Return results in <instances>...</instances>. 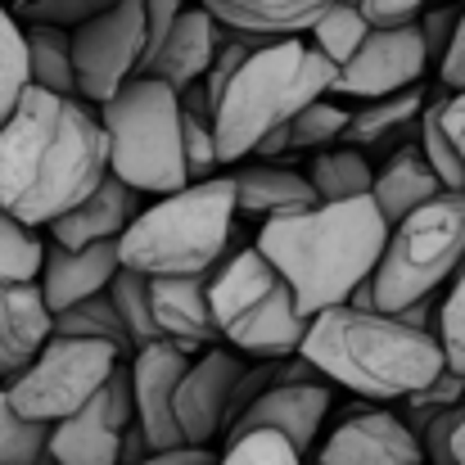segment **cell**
Masks as SVG:
<instances>
[{"mask_svg":"<svg viewBox=\"0 0 465 465\" xmlns=\"http://www.w3.org/2000/svg\"><path fill=\"white\" fill-rule=\"evenodd\" d=\"M109 176L100 114L82 100L27 86L0 127V213L41 231L73 213Z\"/></svg>","mask_w":465,"mask_h":465,"instance_id":"6da1fadb","label":"cell"},{"mask_svg":"<svg viewBox=\"0 0 465 465\" xmlns=\"http://www.w3.org/2000/svg\"><path fill=\"white\" fill-rule=\"evenodd\" d=\"M389 226L371 199L316 203L308 213L258 226L253 249L281 272L299 312L316 321L321 312L343 308L371 276L384 253Z\"/></svg>","mask_w":465,"mask_h":465,"instance_id":"7a4b0ae2","label":"cell"},{"mask_svg":"<svg viewBox=\"0 0 465 465\" xmlns=\"http://www.w3.org/2000/svg\"><path fill=\"white\" fill-rule=\"evenodd\" d=\"M299 357L325 384H339L371 407L407 402L443 371L434 334H420L384 312L352 308L321 312L308 325Z\"/></svg>","mask_w":465,"mask_h":465,"instance_id":"3957f363","label":"cell"},{"mask_svg":"<svg viewBox=\"0 0 465 465\" xmlns=\"http://www.w3.org/2000/svg\"><path fill=\"white\" fill-rule=\"evenodd\" d=\"M334 68L312 50L303 36L272 41L258 50L217 95L213 104V136L222 163H244L262 136L290 127L308 104L330 95Z\"/></svg>","mask_w":465,"mask_h":465,"instance_id":"277c9868","label":"cell"},{"mask_svg":"<svg viewBox=\"0 0 465 465\" xmlns=\"http://www.w3.org/2000/svg\"><path fill=\"white\" fill-rule=\"evenodd\" d=\"M235 181L208 176L167 199L141 208V217L123 231L118 258L123 272L136 276H213L235 240Z\"/></svg>","mask_w":465,"mask_h":465,"instance_id":"5b68a950","label":"cell"},{"mask_svg":"<svg viewBox=\"0 0 465 465\" xmlns=\"http://www.w3.org/2000/svg\"><path fill=\"white\" fill-rule=\"evenodd\" d=\"M208 312L222 348L244 361H285L308 339V316L299 312L281 272L253 249H235L208 276Z\"/></svg>","mask_w":465,"mask_h":465,"instance_id":"8992f818","label":"cell"},{"mask_svg":"<svg viewBox=\"0 0 465 465\" xmlns=\"http://www.w3.org/2000/svg\"><path fill=\"white\" fill-rule=\"evenodd\" d=\"M95 114L109 141V176L150 199H167L190 185L181 150V95L172 86L158 77H132Z\"/></svg>","mask_w":465,"mask_h":465,"instance_id":"52a82bcc","label":"cell"},{"mask_svg":"<svg viewBox=\"0 0 465 465\" xmlns=\"http://www.w3.org/2000/svg\"><path fill=\"white\" fill-rule=\"evenodd\" d=\"M465 267V194L448 190L434 203L402 217L371 276L375 312L398 316L425 299H439V290L452 285V276Z\"/></svg>","mask_w":465,"mask_h":465,"instance_id":"ba28073f","label":"cell"},{"mask_svg":"<svg viewBox=\"0 0 465 465\" xmlns=\"http://www.w3.org/2000/svg\"><path fill=\"white\" fill-rule=\"evenodd\" d=\"M123 366H127V357L109 343L54 334L41 348V357L5 384V398L27 425L50 430V425L77 416Z\"/></svg>","mask_w":465,"mask_h":465,"instance_id":"9c48e42d","label":"cell"},{"mask_svg":"<svg viewBox=\"0 0 465 465\" xmlns=\"http://www.w3.org/2000/svg\"><path fill=\"white\" fill-rule=\"evenodd\" d=\"M145 50H150L145 0H114L104 14H95L86 27L73 32L77 100L91 109L109 104L132 77H141Z\"/></svg>","mask_w":465,"mask_h":465,"instance_id":"30bf717a","label":"cell"},{"mask_svg":"<svg viewBox=\"0 0 465 465\" xmlns=\"http://www.w3.org/2000/svg\"><path fill=\"white\" fill-rule=\"evenodd\" d=\"M425 73H430V59H425V41H420L416 23L371 27L366 41L357 45V54L343 68H334L330 95L375 104V100L416 91Z\"/></svg>","mask_w":465,"mask_h":465,"instance_id":"8fae6325","label":"cell"},{"mask_svg":"<svg viewBox=\"0 0 465 465\" xmlns=\"http://www.w3.org/2000/svg\"><path fill=\"white\" fill-rule=\"evenodd\" d=\"M132 384L127 366L68 420L50 425L45 439V461L54 465H118L123 461V434L132 430Z\"/></svg>","mask_w":465,"mask_h":465,"instance_id":"7c38bea8","label":"cell"},{"mask_svg":"<svg viewBox=\"0 0 465 465\" xmlns=\"http://www.w3.org/2000/svg\"><path fill=\"white\" fill-rule=\"evenodd\" d=\"M244 366L249 361L240 352L222 348V343L190 357V366L176 384V402H172V416H176V430H181L185 448H213L226 434L231 393H235Z\"/></svg>","mask_w":465,"mask_h":465,"instance_id":"4fadbf2b","label":"cell"},{"mask_svg":"<svg viewBox=\"0 0 465 465\" xmlns=\"http://www.w3.org/2000/svg\"><path fill=\"white\" fill-rule=\"evenodd\" d=\"M312 465H425V452L398 411L357 402L330 439L316 443Z\"/></svg>","mask_w":465,"mask_h":465,"instance_id":"5bb4252c","label":"cell"},{"mask_svg":"<svg viewBox=\"0 0 465 465\" xmlns=\"http://www.w3.org/2000/svg\"><path fill=\"white\" fill-rule=\"evenodd\" d=\"M185 366H190V357L176 352L172 343H150V348H136L127 357L132 411H136V430L145 434L150 452H176V448H185L181 443V430H176V416H172L176 384H181Z\"/></svg>","mask_w":465,"mask_h":465,"instance_id":"9a60e30c","label":"cell"},{"mask_svg":"<svg viewBox=\"0 0 465 465\" xmlns=\"http://www.w3.org/2000/svg\"><path fill=\"white\" fill-rule=\"evenodd\" d=\"M330 407H334L330 384H276V389H267V393L231 425L226 439L267 430V434H281V439L308 461L312 452H316V443H321V425H325Z\"/></svg>","mask_w":465,"mask_h":465,"instance_id":"2e32d148","label":"cell"},{"mask_svg":"<svg viewBox=\"0 0 465 465\" xmlns=\"http://www.w3.org/2000/svg\"><path fill=\"white\" fill-rule=\"evenodd\" d=\"M217 45H222V23L203 5H190L172 23V32L163 36V45L145 59L141 77H158L163 86H172L176 95H185L190 86H203Z\"/></svg>","mask_w":465,"mask_h":465,"instance_id":"e0dca14e","label":"cell"},{"mask_svg":"<svg viewBox=\"0 0 465 465\" xmlns=\"http://www.w3.org/2000/svg\"><path fill=\"white\" fill-rule=\"evenodd\" d=\"M150 308L158 339L185 357H199L222 343L208 312V276H158L150 281Z\"/></svg>","mask_w":465,"mask_h":465,"instance_id":"ac0fdd59","label":"cell"},{"mask_svg":"<svg viewBox=\"0 0 465 465\" xmlns=\"http://www.w3.org/2000/svg\"><path fill=\"white\" fill-rule=\"evenodd\" d=\"M123 272L118 244H91V249H59L45 244V267H41V299L50 316L77 308L95 294H109L114 276Z\"/></svg>","mask_w":465,"mask_h":465,"instance_id":"d6986e66","label":"cell"},{"mask_svg":"<svg viewBox=\"0 0 465 465\" xmlns=\"http://www.w3.org/2000/svg\"><path fill=\"white\" fill-rule=\"evenodd\" d=\"M145 194H136L132 185H123L118 176H104L100 190H91L73 213H64L50 226V244L59 249H91V244H118L123 231L141 217Z\"/></svg>","mask_w":465,"mask_h":465,"instance_id":"ffe728a7","label":"cell"},{"mask_svg":"<svg viewBox=\"0 0 465 465\" xmlns=\"http://www.w3.org/2000/svg\"><path fill=\"white\" fill-rule=\"evenodd\" d=\"M54 339V316L41 299V285H0V380L23 375L41 348Z\"/></svg>","mask_w":465,"mask_h":465,"instance_id":"44dd1931","label":"cell"},{"mask_svg":"<svg viewBox=\"0 0 465 465\" xmlns=\"http://www.w3.org/2000/svg\"><path fill=\"white\" fill-rule=\"evenodd\" d=\"M231 181H235V213L253 217L258 226L316 208L308 176L290 163H240Z\"/></svg>","mask_w":465,"mask_h":465,"instance_id":"7402d4cb","label":"cell"},{"mask_svg":"<svg viewBox=\"0 0 465 465\" xmlns=\"http://www.w3.org/2000/svg\"><path fill=\"white\" fill-rule=\"evenodd\" d=\"M439 194H448V190H443L439 172L425 163L416 141L402 145V150H393V154H384V163L375 167V181H371V203H375V213L384 217L389 231L402 217H411L416 208L434 203Z\"/></svg>","mask_w":465,"mask_h":465,"instance_id":"603a6c76","label":"cell"},{"mask_svg":"<svg viewBox=\"0 0 465 465\" xmlns=\"http://www.w3.org/2000/svg\"><path fill=\"white\" fill-rule=\"evenodd\" d=\"M222 27L267 36V41H294L308 36L330 0H199Z\"/></svg>","mask_w":465,"mask_h":465,"instance_id":"cb8c5ba5","label":"cell"},{"mask_svg":"<svg viewBox=\"0 0 465 465\" xmlns=\"http://www.w3.org/2000/svg\"><path fill=\"white\" fill-rule=\"evenodd\" d=\"M425 91H402V95H389V100H375V104H361L343 132V145L352 150H402L416 141V127H420V114H425Z\"/></svg>","mask_w":465,"mask_h":465,"instance_id":"d4e9b609","label":"cell"},{"mask_svg":"<svg viewBox=\"0 0 465 465\" xmlns=\"http://www.w3.org/2000/svg\"><path fill=\"white\" fill-rule=\"evenodd\" d=\"M303 176H308L316 203H352V199H371L375 167H371V158L361 150H352V145H330V150L308 158Z\"/></svg>","mask_w":465,"mask_h":465,"instance_id":"484cf974","label":"cell"},{"mask_svg":"<svg viewBox=\"0 0 465 465\" xmlns=\"http://www.w3.org/2000/svg\"><path fill=\"white\" fill-rule=\"evenodd\" d=\"M27 36V68H32V86L50 91V95H68L77 100V77H73V36L54 32V27H23Z\"/></svg>","mask_w":465,"mask_h":465,"instance_id":"4316f807","label":"cell"},{"mask_svg":"<svg viewBox=\"0 0 465 465\" xmlns=\"http://www.w3.org/2000/svg\"><path fill=\"white\" fill-rule=\"evenodd\" d=\"M181 150H185V172L190 185L217 176L222 158H217V136H213V104L203 95V86H190L181 95Z\"/></svg>","mask_w":465,"mask_h":465,"instance_id":"83f0119b","label":"cell"},{"mask_svg":"<svg viewBox=\"0 0 465 465\" xmlns=\"http://www.w3.org/2000/svg\"><path fill=\"white\" fill-rule=\"evenodd\" d=\"M366 32H371V23H366V14H361L357 5L330 0V5H325V14L316 18V27H312L303 41H308L330 68H343V64L357 54V45L366 41Z\"/></svg>","mask_w":465,"mask_h":465,"instance_id":"f1b7e54d","label":"cell"},{"mask_svg":"<svg viewBox=\"0 0 465 465\" xmlns=\"http://www.w3.org/2000/svg\"><path fill=\"white\" fill-rule=\"evenodd\" d=\"M41 267H45L41 231L23 226L9 213H0V285H36Z\"/></svg>","mask_w":465,"mask_h":465,"instance_id":"f546056e","label":"cell"},{"mask_svg":"<svg viewBox=\"0 0 465 465\" xmlns=\"http://www.w3.org/2000/svg\"><path fill=\"white\" fill-rule=\"evenodd\" d=\"M32 86V68H27V36L23 23L9 14V5L0 0V127L9 123V114L18 109V100Z\"/></svg>","mask_w":465,"mask_h":465,"instance_id":"4dcf8cb0","label":"cell"},{"mask_svg":"<svg viewBox=\"0 0 465 465\" xmlns=\"http://www.w3.org/2000/svg\"><path fill=\"white\" fill-rule=\"evenodd\" d=\"M54 334H64V339H95V343H109V348H118L123 357H132L127 330H123V321H118L109 294H95V299H86V303H77V308L59 312V316H54Z\"/></svg>","mask_w":465,"mask_h":465,"instance_id":"1f68e13d","label":"cell"},{"mask_svg":"<svg viewBox=\"0 0 465 465\" xmlns=\"http://www.w3.org/2000/svg\"><path fill=\"white\" fill-rule=\"evenodd\" d=\"M109 299H114V312H118L123 330H127L132 352H136V348H150V343H163L154 330V308H150V276L118 272L114 285H109Z\"/></svg>","mask_w":465,"mask_h":465,"instance_id":"d6a6232c","label":"cell"},{"mask_svg":"<svg viewBox=\"0 0 465 465\" xmlns=\"http://www.w3.org/2000/svg\"><path fill=\"white\" fill-rule=\"evenodd\" d=\"M348 123H352V109L334 104L330 95L316 100V104H308V109L290 123V154H299V150L321 154V150H330V145H343Z\"/></svg>","mask_w":465,"mask_h":465,"instance_id":"836d02e7","label":"cell"},{"mask_svg":"<svg viewBox=\"0 0 465 465\" xmlns=\"http://www.w3.org/2000/svg\"><path fill=\"white\" fill-rule=\"evenodd\" d=\"M114 0H18L9 5V14L23 23V27H54V32H77L86 27L95 14H104Z\"/></svg>","mask_w":465,"mask_h":465,"instance_id":"e575fe53","label":"cell"},{"mask_svg":"<svg viewBox=\"0 0 465 465\" xmlns=\"http://www.w3.org/2000/svg\"><path fill=\"white\" fill-rule=\"evenodd\" d=\"M461 407H465V380L457 375V371L443 366L420 393H411V398L402 402L398 416H402V425H407L411 434H420L434 416H443V411H461Z\"/></svg>","mask_w":465,"mask_h":465,"instance_id":"d590c367","label":"cell"},{"mask_svg":"<svg viewBox=\"0 0 465 465\" xmlns=\"http://www.w3.org/2000/svg\"><path fill=\"white\" fill-rule=\"evenodd\" d=\"M45 439H50V430L27 425L0 389V465H41L45 461Z\"/></svg>","mask_w":465,"mask_h":465,"instance_id":"8d00e7d4","label":"cell"},{"mask_svg":"<svg viewBox=\"0 0 465 465\" xmlns=\"http://www.w3.org/2000/svg\"><path fill=\"white\" fill-rule=\"evenodd\" d=\"M434 339H439L443 366L465 380V267L452 276L448 294L439 299V330H434Z\"/></svg>","mask_w":465,"mask_h":465,"instance_id":"74e56055","label":"cell"},{"mask_svg":"<svg viewBox=\"0 0 465 465\" xmlns=\"http://www.w3.org/2000/svg\"><path fill=\"white\" fill-rule=\"evenodd\" d=\"M272 41L267 36H249V32H231V27H222V45H217V54H213V64H208V77H203V95H208V104H217V95L226 91V82L258 54V50H267Z\"/></svg>","mask_w":465,"mask_h":465,"instance_id":"f35d334b","label":"cell"},{"mask_svg":"<svg viewBox=\"0 0 465 465\" xmlns=\"http://www.w3.org/2000/svg\"><path fill=\"white\" fill-rule=\"evenodd\" d=\"M217 465H308L281 434L253 430V434H235L226 439V452L217 457Z\"/></svg>","mask_w":465,"mask_h":465,"instance_id":"ab89813d","label":"cell"},{"mask_svg":"<svg viewBox=\"0 0 465 465\" xmlns=\"http://www.w3.org/2000/svg\"><path fill=\"white\" fill-rule=\"evenodd\" d=\"M457 18H461V9H434V5H425V9L416 14V32H420V41H425V59H430V64H443L448 41H452V32H457Z\"/></svg>","mask_w":465,"mask_h":465,"instance_id":"60d3db41","label":"cell"},{"mask_svg":"<svg viewBox=\"0 0 465 465\" xmlns=\"http://www.w3.org/2000/svg\"><path fill=\"white\" fill-rule=\"evenodd\" d=\"M461 411H443V416H434V420L416 434V439H420V452H425V465H457L452 461V439H457Z\"/></svg>","mask_w":465,"mask_h":465,"instance_id":"b9f144b4","label":"cell"},{"mask_svg":"<svg viewBox=\"0 0 465 465\" xmlns=\"http://www.w3.org/2000/svg\"><path fill=\"white\" fill-rule=\"evenodd\" d=\"M439 127L448 136V150L461 167V194H465V95H439Z\"/></svg>","mask_w":465,"mask_h":465,"instance_id":"7bdbcfd3","label":"cell"},{"mask_svg":"<svg viewBox=\"0 0 465 465\" xmlns=\"http://www.w3.org/2000/svg\"><path fill=\"white\" fill-rule=\"evenodd\" d=\"M430 0H361L357 9L366 14L371 27H398V23H416V14Z\"/></svg>","mask_w":465,"mask_h":465,"instance_id":"ee69618b","label":"cell"},{"mask_svg":"<svg viewBox=\"0 0 465 465\" xmlns=\"http://www.w3.org/2000/svg\"><path fill=\"white\" fill-rule=\"evenodd\" d=\"M439 82L448 86V95H465V9L457 18V32L448 41V54L439 64Z\"/></svg>","mask_w":465,"mask_h":465,"instance_id":"f6af8a7d","label":"cell"},{"mask_svg":"<svg viewBox=\"0 0 465 465\" xmlns=\"http://www.w3.org/2000/svg\"><path fill=\"white\" fill-rule=\"evenodd\" d=\"M190 5H194V0H145V27H150V50H145V59L163 45V36L172 32V23H176Z\"/></svg>","mask_w":465,"mask_h":465,"instance_id":"bcb514c9","label":"cell"},{"mask_svg":"<svg viewBox=\"0 0 465 465\" xmlns=\"http://www.w3.org/2000/svg\"><path fill=\"white\" fill-rule=\"evenodd\" d=\"M141 465H217L213 448H176V452H150Z\"/></svg>","mask_w":465,"mask_h":465,"instance_id":"7dc6e473","label":"cell"},{"mask_svg":"<svg viewBox=\"0 0 465 465\" xmlns=\"http://www.w3.org/2000/svg\"><path fill=\"white\" fill-rule=\"evenodd\" d=\"M452 461L465 465V411H461V425H457V439H452Z\"/></svg>","mask_w":465,"mask_h":465,"instance_id":"c3c4849f","label":"cell"},{"mask_svg":"<svg viewBox=\"0 0 465 465\" xmlns=\"http://www.w3.org/2000/svg\"><path fill=\"white\" fill-rule=\"evenodd\" d=\"M343 5H361V0H343Z\"/></svg>","mask_w":465,"mask_h":465,"instance_id":"681fc988","label":"cell"},{"mask_svg":"<svg viewBox=\"0 0 465 465\" xmlns=\"http://www.w3.org/2000/svg\"><path fill=\"white\" fill-rule=\"evenodd\" d=\"M452 5H461V9H465V0H452Z\"/></svg>","mask_w":465,"mask_h":465,"instance_id":"f907efd6","label":"cell"}]
</instances>
